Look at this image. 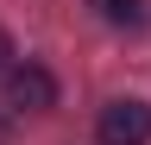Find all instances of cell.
Returning <instances> with one entry per match:
<instances>
[{
	"instance_id": "cell-4",
	"label": "cell",
	"mask_w": 151,
	"mask_h": 145,
	"mask_svg": "<svg viewBox=\"0 0 151 145\" xmlns=\"http://www.w3.org/2000/svg\"><path fill=\"white\" fill-rule=\"evenodd\" d=\"M6 57H13V38H6V32H0V69H6Z\"/></svg>"
},
{
	"instance_id": "cell-1",
	"label": "cell",
	"mask_w": 151,
	"mask_h": 145,
	"mask_svg": "<svg viewBox=\"0 0 151 145\" xmlns=\"http://www.w3.org/2000/svg\"><path fill=\"white\" fill-rule=\"evenodd\" d=\"M94 133H101V145H151V107L139 95H120V101L101 107Z\"/></svg>"
},
{
	"instance_id": "cell-3",
	"label": "cell",
	"mask_w": 151,
	"mask_h": 145,
	"mask_svg": "<svg viewBox=\"0 0 151 145\" xmlns=\"http://www.w3.org/2000/svg\"><path fill=\"white\" fill-rule=\"evenodd\" d=\"M88 6L101 13L113 32H139V25H145V0H88Z\"/></svg>"
},
{
	"instance_id": "cell-2",
	"label": "cell",
	"mask_w": 151,
	"mask_h": 145,
	"mask_svg": "<svg viewBox=\"0 0 151 145\" xmlns=\"http://www.w3.org/2000/svg\"><path fill=\"white\" fill-rule=\"evenodd\" d=\"M6 107H19V114L57 107V76H50L44 63H13L6 69Z\"/></svg>"
}]
</instances>
